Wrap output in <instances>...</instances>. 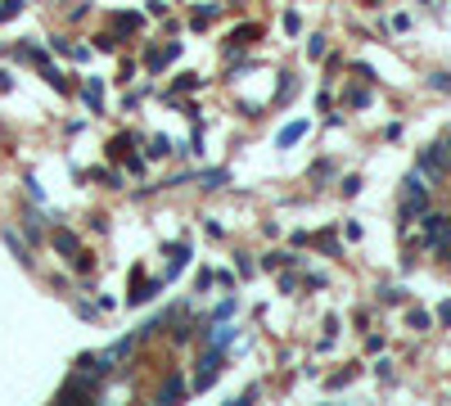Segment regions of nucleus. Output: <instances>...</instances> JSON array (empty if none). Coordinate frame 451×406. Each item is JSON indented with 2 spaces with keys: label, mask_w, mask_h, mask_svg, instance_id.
<instances>
[{
  "label": "nucleus",
  "mask_w": 451,
  "mask_h": 406,
  "mask_svg": "<svg viewBox=\"0 0 451 406\" xmlns=\"http://www.w3.org/2000/svg\"><path fill=\"white\" fill-rule=\"evenodd\" d=\"M217 370H226V347L208 343V352H204V361H199V370H194V384H190V389H194V393H208V389L217 384Z\"/></svg>",
  "instance_id": "obj_1"
},
{
  "label": "nucleus",
  "mask_w": 451,
  "mask_h": 406,
  "mask_svg": "<svg viewBox=\"0 0 451 406\" xmlns=\"http://www.w3.org/2000/svg\"><path fill=\"white\" fill-rule=\"evenodd\" d=\"M415 172L425 181H443L447 172H451V153L443 149V144H429V149H420V158H415Z\"/></svg>",
  "instance_id": "obj_2"
},
{
  "label": "nucleus",
  "mask_w": 451,
  "mask_h": 406,
  "mask_svg": "<svg viewBox=\"0 0 451 406\" xmlns=\"http://www.w3.org/2000/svg\"><path fill=\"white\" fill-rule=\"evenodd\" d=\"M162 285H167V276H153L149 280V285H145V271H131V298H127V303L131 307H145V303H153V298H158L162 294Z\"/></svg>",
  "instance_id": "obj_3"
},
{
  "label": "nucleus",
  "mask_w": 451,
  "mask_h": 406,
  "mask_svg": "<svg viewBox=\"0 0 451 406\" xmlns=\"http://www.w3.org/2000/svg\"><path fill=\"white\" fill-rule=\"evenodd\" d=\"M420 226H425V244H438V239H443L447 235V230H451V217H447V212H420Z\"/></svg>",
  "instance_id": "obj_4"
},
{
  "label": "nucleus",
  "mask_w": 451,
  "mask_h": 406,
  "mask_svg": "<svg viewBox=\"0 0 451 406\" xmlns=\"http://www.w3.org/2000/svg\"><path fill=\"white\" fill-rule=\"evenodd\" d=\"M109 352H82L72 361V370H82V375H95V379H104V375H109Z\"/></svg>",
  "instance_id": "obj_5"
},
{
  "label": "nucleus",
  "mask_w": 451,
  "mask_h": 406,
  "mask_svg": "<svg viewBox=\"0 0 451 406\" xmlns=\"http://www.w3.org/2000/svg\"><path fill=\"white\" fill-rule=\"evenodd\" d=\"M257 36H262V27H257V23H239L235 32L226 36V59H230V54H235V50H244V45H253Z\"/></svg>",
  "instance_id": "obj_6"
},
{
  "label": "nucleus",
  "mask_w": 451,
  "mask_h": 406,
  "mask_svg": "<svg viewBox=\"0 0 451 406\" xmlns=\"http://www.w3.org/2000/svg\"><path fill=\"white\" fill-rule=\"evenodd\" d=\"M176 54H181V41H167V45H158V50H145V68L149 73H162Z\"/></svg>",
  "instance_id": "obj_7"
},
{
  "label": "nucleus",
  "mask_w": 451,
  "mask_h": 406,
  "mask_svg": "<svg viewBox=\"0 0 451 406\" xmlns=\"http://www.w3.org/2000/svg\"><path fill=\"white\" fill-rule=\"evenodd\" d=\"M185 393H190L185 375H167V379H162V389H158V406H171V402H181Z\"/></svg>",
  "instance_id": "obj_8"
},
{
  "label": "nucleus",
  "mask_w": 451,
  "mask_h": 406,
  "mask_svg": "<svg viewBox=\"0 0 451 406\" xmlns=\"http://www.w3.org/2000/svg\"><path fill=\"white\" fill-rule=\"evenodd\" d=\"M162 253H167V280H171V276H176L181 266L190 262V239H176V244H167V248H162Z\"/></svg>",
  "instance_id": "obj_9"
},
{
  "label": "nucleus",
  "mask_w": 451,
  "mask_h": 406,
  "mask_svg": "<svg viewBox=\"0 0 451 406\" xmlns=\"http://www.w3.org/2000/svg\"><path fill=\"white\" fill-rule=\"evenodd\" d=\"M82 100H86V109H91V113L104 109V82H100V77H86V82H82Z\"/></svg>",
  "instance_id": "obj_10"
},
{
  "label": "nucleus",
  "mask_w": 451,
  "mask_h": 406,
  "mask_svg": "<svg viewBox=\"0 0 451 406\" xmlns=\"http://www.w3.org/2000/svg\"><path fill=\"white\" fill-rule=\"evenodd\" d=\"M50 244H54V253H63V257H72V253H77V248H82V239H77V235H72V230H68V226H59V230H54V235H50Z\"/></svg>",
  "instance_id": "obj_11"
},
{
  "label": "nucleus",
  "mask_w": 451,
  "mask_h": 406,
  "mask_svg": "<svg viewBox=\"0 0 451 406\" xmlns=\"http://www.w3.org/2000/svg\"><path fill=\"white\" fill-rule=\"evenodd\" d=\"M82 181H100V186H109V190H122V172H113V167H91V172H77Z\"/></svg>",
  "instance_id": "obj_12"
},
{
  "label": "nucleus",
  "mask_w": 451,
  "mask_h": 406,
  "mask_svg": "<svg viewBox=\"0 0 451 406\" xmlns=\"http://www.w3.org/2000/svg\"><path fill=\"white\" fill-rule=\"evenodd\" d=\"M36 73H41V77H45V82H50V86H54V91H59V95H72V91H77V86H72V82H68V77H63V73H59V68H54V63H41V68H36Z\"/></svg>",
  "instance_id": "obj_13"
},
{
  "label": "nucleus",
  "mask_w": 451,
  "mask_h": 406,
  "mask_svg": "<svg viewBox=\"0 0 451 406\" xmlns=\"http://www.w3.org/2000/svg\"><path fill=\"white\" fill-rule=\"evenodd\" d=\"M113 27H118L122 36H136L140 27H145V18H140V14H131V9H122V14H113Z\"/></svg>",
  "instance_id": "obj_14"
},
{
  "label": "nucleus",
  "mask_w": 451,
  "mask_h": 406,
  "mask_svg": "<svg viewBox=\"0 0 451 406\" xmlns=\"http://www.w3.org/2000/svg\"><path fill=\"white\" fill-rule=\"evenodd\" d=\"M41 230H45L41 212H36V208H27V212H23V235L32 239V244H41Z\"/></svg>",
  "instance_id": "obj_15"
},
{
  "label": "nucleus",
  "mask_w": 451,
  "mask_h": 406,
  "mask_svg": "<svg viewBox=\"0 0 451 406\" xmlns=\"http://www.w3.org/2000/svg\"><path fill=\"white\" fill-rule=\"evenodd\" d=\"M131 144H140V135H136V131H127V135H118V140H109V158H127Z\"/></svg>",
  "instance_id": "obj_16"
},
{
  "label": "nucleus",
  "mask_w": 451,
  "mask_h": 406,
  "mask_svg": "<svg viewBox=\"0 0 451 406\" xmlns=\"http://www.w3.org/2000/svg\"><path fill=\"white\" fill-rule=\"evenodd\" d=\"M307 135V122H289V127H284L280 135H275V144H280V149H289V144H298Z\"/></svg>",
  "instance_id": "obj_17"
},
{
  "label": "nucleus",
  "mask_w": 451,
  "mask_h": 406,
  "mask_svg": "<svg viewBox=\"0 0 451 406\" xmlns=\"http://www.w3.org/2000/svg\"><path fill=\"white\" fill-rule=\"evenodd\" d=\"M136 343H140V338H136V334H127V338H118V343H113V347H109V361H127V356H131V352H136Z\"/></svg>",
  "instance_id": "obj_18"
},
{
  "label": "nucleus",
  "mask_w": 451,
  "mask_h": 406,
  "mask_svg": "<svg viewBox=\"0 0 451 406\" xmlns=\"http://www.w3.org/2000/svg\"><path fill=\"white\" fill-rule=\"evenodd\" d=\"M145 153H149V158H167V153H171V140H167V135H149V140H145Z\"/></svg>",
  "instance_id": "obj_19"
},
{
  "label": "nucleus",
  "mask_w": 451,
  "mask_h": 406,
  "mask_svg": "<svg viewBox=\"0 0 451 406\" xmlns=\"http://www.w3.org/2000/svg\"><path fill=\"white\" fill-rule=\"evenodd\" d=\"M199 181H204V190H222V186H230V172L226 167H213V172H204Z\"/></svg>",
  "instance_id": "obj_20"
},
{
  "label": "nucleus",
  "mask_w": 451,
  "mask_h": 406,
  "mask_svg": "<svg viewBox=\"0 0 451 406\" xmlns=\"http://www.w3.org/2000/svg\"><path fill=\"white\" fill-rule=\"evenodd\" d=\"M199 86H204V77H194V73H185V77H176V86H171V95H167V100H171V104H176V95H181V91H199Z\"/></svg>",
  "instance_id": "obj_21"
},
{
  "label": "nucleus",
  "mask_w": 451,
  "mask_h": 406,
  "mask_svg": "<svg viewBox=\"0 0 451 406\" xmlns=\"http://www.w3.org/2000/svg\"><path fill=\"white\" fill-rule=\"evenodd\" d=\"M0 239H5V244L14 248V257H18V262H23V266H32V257H27V244H23V239L14 235V230H5V235H0Z\"/></svg>",
  "instance_id": "obj_22"
},
{
  "label": "nucleus",
  "mask_w": 451,
  "mask_h": 406,
  "mask_svg": "<svg viewBox=\"0 0 451 406\" xmlns=\"http://www.w3.org/2000/svg\"><path fill=\"white\" fill-rule=\"evenodd\" d=\"M68 262H72V271H77V276H91V271H95V257L86 253V248H77V253L68 257Z\"/></svg>",
  "instance_id": "obj_23"
},
{
  "label": "nucleus",
  "mask_w": 451,
  "mask_h": 406,
  "mask_svg": "<svg viewBox=\"0 0 451 406\" xmlns=\"http://www.w3.org/2000/svg\"><path fill=\"white\" fill-rule=\"evenodd\" d=\"M406 325H411V330H429V325H434V316L420 312V307H411V312H406Z\"/></svg>",
  "instance_id": "obj_24"
},
{
  "label": "nucleus",
  "mask_w": 451,
  "mask_h": 406,
  "mask_svg": "<svg viewBox=\"0 0 451 406\" xmlns=\"http://www.w3.org/2000/svg\"><path fill=\"white\" fill-rule=\"evenodd\" d=\"M298 91V77H289V73H280V86H275V100H289V95Z\"/></svg>",
  "instance_id": "obj_25"
},
{
  "label": "nucleus",
  "mask_w": 451,
  "mask_h": 406,
  "mask_svg": "<svg viewBox=\"0 0 451 406\" xmlns=\"http://www.w3.org/2000/svg\"><path fill=\"white\" fill-rule=\"evenodd\" d=\"M213 18H217V5H199L190 23H194V27H208V23H213Z\"/></svg>",
  "instance_id": "obj_26"
},
{
  "label": "nucleus",
  "mask_w": 451,
  "mask_h": 406,
  "mask_svg": "<svg viewBox=\"0 0 451 406\" xmlns=\"http://www.w3.org/2000/svg\"><path fill=\"white\" fill-rule=\"evenodd\" d=\"M213 285H222V294H230V289L239 285V276L235 271H213Z\"/></svg>",
  "instance_id": "obj_27"
},
{
  "label": "nucleus",
  "mask_w": 451,
  "mask_h": 406,
  "mask_svg": "<svg viewBox=\"0 0 451 406\" xmlns=\"http://www.w3.org/2000/svg\"><path fill=\"white\" fill-rule=\"evenodd\" d=\"M298 289H303V280L289 276V271H280V294H298Z\"/></svg>",
  "instance_id": "obj_28"
},
{
  "label": "nucleus",
  "mask_w": 451,
  "mask_h": 406,
  "mask_svg": "<svg viewBox=\"0 0 451 406\" xmlns=\"http://www.w3.org/2000/svg\"><path fill=\"white\" fill-rule=\"evenodd\" d=\"M235 276H239V280H253V257H248V253H239V262H235Z\"/></svg>",
  "instance_id": "obj_29"
},
{
  "label": "nucleus",
  "mask_w": 451,
  "mask_h": 406,
  "mask_svg": "<svg viewBox=\"0 0 451 406\" xmlns=\"http://www.w3.org/2000/svg\"><path fill=\"white\" fill-rule=\"evenodd\" d=\"M257 398H262V389H257V384H253V389H244V393H239V398L230 402V406H253Z\"/></svg>",
  "instance_id": "obj_30"
},
{
  "label": "nucleus",
  "mask_w": 451,
  "mask_h": 406,
  "mask_svg": "<svg viewBox=\"0 0 451 406\" xmlns=\"http://www.w3.org/2000/svg\"><path fill=\"white\" fill-rule=\"evenodd\" d=\"M118 50V36H95V54H113Z\"/></svg>",
  "instance_id": "obj_31"
},
{
  "label": "nucleus",
  "mask_w": 451,
  "mask_h": 406,
  "mask_svg": "<svg viewBox=\"0 0 451 406\" xmlns=\"http://www.w3.org/2000/svg\"><path fill=\"white\" fill-rule=\"evenodd\" d=\"M122 163H127V172H131V176H145V158H140V153H127Z\"/></svg>",
  "instance_id": "obj_32"
},
{
  "label": "nucleus",
  "mask_w": 451,
  "mask_h": 406,
  "mask_svg": "<svg viewBox=\"0 0 451 406\" xmlns=\"http://www.w3.org/2000/svg\"><path fill=\"white\" fill-rule=\"evenodd\" d=\"M50 50H54V54H68V59H72V50H77V45L68 41V36H54V41H50Z\"/></svg>",
  "instance_id": "obj_33"
},
{
  "label": "nucleus",
  "mask_w": 451,
  "mask_h": 406,
  "mask_svg": "<svg viewBox=\"0 0 451 406\" xmlns=\"http://www.w3.org/2000/svg\"><path fill=\"white\" fill-rule=\"evenodd\" d=\"M312 244H321V248H325V253H330V257H334V253H339V244H334V235H330V230H325V235H316V239H312Z\"/></svg>",
  "instance_id": "obj_34"
},
{
  "label": "nucleus",
  "mask_w": 451,
  "mask_h": 406,
  "mask_svg": "<svg viewBox=\"0 0 451 406\" xmlns=\"http://www.w3.org/2000/svg\"><path fill=\"white\" fill-rule=\"evenodd\" d=\"M194 289H199V294H208V289H213V271H199V276H194Z\"/></svg>",
  "instance_id": "obj_35"
},
{
  "label": "nucleus",
  "mask_w": 451,
  "mask_h": 406,
  "mask_svg": "<svg viewBox=\"0 0 451 406\" xmlns=\"http://www.w3.org/2000/svg\"><path fill=\"white\" fill-rule=\"evenodd\" d=\"M307 54H312V59H325V36H312V41H307Z\"/></svg>",
  "instance_id": "obj_36"
},
{
  "label": "nucleus",
  "mask_w": 451,
  "mask_h": 406,
  "mask_svg": "<svg viewBox=\"0 0 451 406\" xmlns=\"http://www.w3.org/2000/svg\"><path fill=\"white\" fill-rule=\"evenodd\" d=\"M357 379V370H339V375H330V389H343V384H352Z\"/></svg>",
  "instance_id": "obj_37"
},
{
  "label": "nucleus",
  "mask_w": 451,
  "mask_h": 406,
  "mask_svg": "<svg viewBox=\"0 0 451 406\" xmlns=\"http://www.w3.org/2000/svg\"><path fill=\"white\" fill-rule=\"evenodd\" d=\"M284 32L298 36V32H303V18H298V14H284Z\"/></svg>",
  "instance_id": "obj_38"
},
{
  "label": "nucleus",
  "mask_w": 451,
  "mask_h": 406,
  "mask_svg": "<svg viewBox=\"0 0 451 406\" xmlns=\"http://www.w3.org/2000/svg\"><path fill=\"white\" fill-rule=\"evenodd\" d=\"M77 316H86V321H91V316H100V303H86V298H82V303H77Z\"/></svg>",
  "instance_id": "obj_39"
},
{
  "label": "nucleus",
  "mask_w": 451,
  "mask_h": 406,
  "mask_svg": "<svg viewBox=\"0 0 451 406\" xmlns=\"http://www.w3.org/2000/svg\"><path fill=\"white\" fill-rule=\"evenodd\" d=\"M343 195H348V199L361 195V176H343Z\"/></svg>",
  "instance_id": "obj_40"
},
{
  "label": "nucleus",
  "mask_w": 451,
  "mask_h": 406,
  "mask_svg": "<svg viewBox=\"0 0 451 406\" xmlns=\"http://www.w3.org/2000/svg\"><path fill=\"white\" fill-rule=\"evenodd\" d=\"M312 176H316V181H325V176H334V163H316V167H312Z\"/></svg>",
  "instance_id": "obj_41"
},
{
  "label": "nucleus",
  "mask_w": 451,
  "mask_h": 406,
  "mask_svg": "<svg viewBox=\"0 0 451 406\" xmlns=\"http://www.w3.org/2000/svg\"><path fill=\"white\" fill-rule=\"evenodd\" d=\"M348 104H352V109H361V104H370V91H352V95H348Z\"/></svg>",
  "instance_id": "obj_42"
},
{
  "label": "nucleus",
  "mask_w": 451,
  "mask_h": 406,
  "mask_svg": "<svg viewBox=\"0 0 451 406\" xmlns=\"http://www.w3.org/2000/svg\"><path fill=\"white\" fill-rule=\"evenodd\" d=\"M434 91H451V73H434Z\"/></svg>",
  "instance_id": "obj_43"
},
{
  "label": "nucleus",
  "mask_w": 451,
  "mask_h": 406,
  "mask_svg": "<svg viewBox=\"0 0 451 406\" xmlns=\"http://www.w3.org/2000/svg\"><path fill=\"white\" fill-rule=\"evenodd\" d=\"M303 285L307 289H325V276H316V271H312V276H303Z\"/></svg>",
  "instance_id": "obj_44"
},
{
  "label": "nucleus",
  "mask_w": 451,
  "mask_h": 406,
  "mask_svg": "<svg viewBox=\"0 0 451 406\" xmlns=\"http://www.w3.org/2000/svg\"><path fill=\"white\" fill-rule=\"evenodd\" d=\"M375 375H379L383 384H392V366H388V361H379V366H375Z\"/></svg>",
  "instance_id": "obj_45"
},
{
  "label": "nucleus",
  "mask_w": 451,
  "mask_h": 406,
  "mask_svg": "<svg viewBox=\"0 0 451 406\" xmlns=\"http://www.w3.org/2000/svg\"><path fill=\"white\" fill-rule=\"evenodd\" d=\"M9 91H14V77H9V73H0V95H9Z\"/></svg>",
  "instance_id": "obj_46"
},
{
  "label": "nucleus",
  "mask_w": 451,
  "mask_h": 406,
  "mask_svg": "<svg viewBox=\"0 0 451 406\" xmlns=\"http://www.w3.org/2000/svg\"><path fill=\"white\" fill-rule=\"evenodd\" d=\"M438 321H443V325H451V303H443V307H438Z\"/></svg>",
  "instance_id": "obj_47"
},
{
  "label": "nucleus",
  "mask_w": 451,
  "mask_h": 406,
  "mask_svg": "<svg viewBox=\"0 0 451 406\" xmlns=\"http://www.w3.org/2000/svg\"><path fill=\"white\" fill-rule=\"evenodd\" d=\"M443 149H447V153H451V135H447V140H443Z\"/></svg>",
  "instance_id": "obj_48"
}]
</instances>
